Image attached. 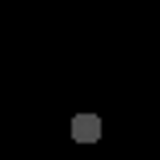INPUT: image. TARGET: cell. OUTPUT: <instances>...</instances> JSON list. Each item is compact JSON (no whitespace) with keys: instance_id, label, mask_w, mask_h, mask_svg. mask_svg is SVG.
<instances>
[{"instance_id":"1","label":"cell","mask_w":160,"mask_h":160,"mask_svg":"<svg viewBox=\"0 0 160 160\" xmlns=\"http://www.w3.org/2000/svg\"><path fill=\"white\" fill-rule=\"evenodd\" d=\"M72 139L76 143H97L101 139V118L97 114H76L72 118Z\"/></svg>"}]
</instances>
